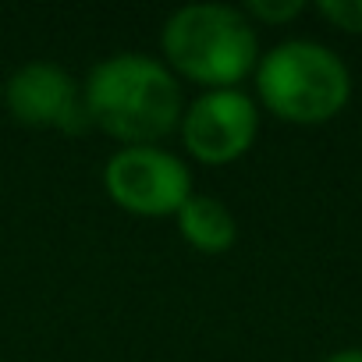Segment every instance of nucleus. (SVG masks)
<instances>
[{
    "label": "nucleus",
    "instance_id": "7ed1b4c3",
    "mask_svg": "<svg viewBox=\"0 0 362 362\" xmlns=\"http://www.w3.org/2000/svg\"><path fill=\"white\" fill-rule=\"evenodd\" d=\"M259 103L291 124H323L337 117L351 96V75L344 61L313 40L277 43L256 64Z\"/></svg>",
    "mask_w": 362,
    "mask_h": 362
},
{
    "label": "nucleus",
    "instance_id": "f257e3e1",
    "mask_svg": "<svg viewBox=\"0 0 362 362\" xmlns=\"http://www.w3.org/2000/svg\"><path fill=\"white\" fill-rule=\"evenodd\" d=\"M86 114L124 146H156L181 124V89L170 68L146 54L100 61L82 86Z\"/></svg>",
    "mask_w": 362,
    "mask_h": 362
},
{
    "label": "nucleus",
    "instance_id": "f03ea898",
    "mask_svg": "<svg viewBox=\"0 0 362 362\" xmlns=\"http://www.w3.org/2000/svg\"><path fill=\"white\" fill-rule=\"evenodd\" d=\"M160 50L170 71L210 89H235L259 64V36L249 15L228 4L177 8L163 22Z\"/></svg>",
    "mask_w": 362,
    "mask_h": 362
},
{
    "label": "nucleus",
    "instance_id": "423d86ee",
    "mask_svg": "<svg viewBox=\"0 0 362 362\" xmlns=\"http://www.w3.org/2000/svg\"><path fill=\"white\" fill-rule=\"evenodd\" d=\"M4 103L8 114L29 128H57L78 135L93 124L86 114L82 86L50 61L22 64L4 86Z\"/></svg>",
    "mask_w": 362,
    "mask_h": 362
},
{
    "label": "nucleus",
    "instance_id": "20e7f679",
    "mask_svg": "<svg viewBox=\"0 0 362 362\" xmlns=\"http://www.w3.org/2000/svg\"><path fill=\"white\" fill-rule=\"evenodd\" d=\"M103 189L135 217H170L192 199V170L170 149L121 146L103 167Z\"/></svg>",
    "mask_w": 362,
    "mask_h": 362
},
{
    "label": "nucleus",
    "instance_id": "39448f33",
    "mask_svg": "<svg viewBox=\"0 0 362 362\" xmlns=\"http://www.w3.org/2000/svg\"><path fill=\"white\" fill-rule=\"evenodd\" d=\"M181 142L199 163H231L259 135L256 100L242 89H206L181 110Z\"/></svg>",
    "mask_w": 362,
    "mask_h": 362
},
{
    "label": "nucleus",
    "instance_id": "1a4fd4ad",
    "mask_svg": "<svg viewBox=\"0 0 362 362\" xmlns=\"http://www.w3.org/2000/svg\"><path fill=\"white\" fill-rule=\"evenodd\" d=\"M245 15H252L256 22H267V25H281V22H291L295 15H302V0H249Z\"/></svg>",
    "mask_w": 362,
    "mask_h": 362
},
{
    "label": "nucleus",
    "instance_id": "6e6552de",
    "mask_svg": "<svg viewBox=\"0 0 362 362\" xmlns=\"http://www.w3.org/2000/svg\"><path fill=\"white\" fill-rule=\"evenodd\" d=\"M316 11L344 33H362V0H320Z\"/></svg>",
    "mask_w": 362,
    "mask_h": 362
},
{
    "label": "nucleus",
    "instance_id": "0eeeda50",
    "mask_svg": "<svg viewBox=\"0 0 362 362\" xmlns=\"http://www.w3.org/2000/svg\"><path fill=\"white\" fill-rule=\"evenodd\" d=\"M177 231L196 252H206V256H217V252H228L238 238V224L231 217V210L224 203H217L214 196H196L181 206L177 214Z\"/></svg>",
    "mask_w": 362,
    "mask_h": 362
},
{
    "label": "nucleus",
    "instance_id": "9d476101",
    "mask_svg": "<svg viewBox=\"0 0 362 362\" xmlns=\"http://www.w3.org/2000/svg\"><path fill=\"white\" fill-rule=\"evenodd\" d=\"M323 362H362V348H344V351H334L330 358Z\"/></svg>",
    "mask_w": 362,
    "mask_h": 362
}]
</instances>
